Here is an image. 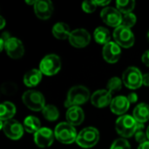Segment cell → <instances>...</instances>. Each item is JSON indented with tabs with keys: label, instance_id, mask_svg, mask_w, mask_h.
<instances>
[{
	"label": "cell",
	"instance_id": "6da1fadb",
	"mask_svg": "<svg viewBox=\"0 0 149 149\" xmlns=\"http://www.w3.org/2000/svg\"><path fill=\"white\" fill-rule=\"evenodd\" d=\"M141 124L142 123H139L133 116L122 115L116 120L115 128L117 133L122 137L130 138L135 134Z\"/></svg>",
	"mask_w": 149,
	"mask_h": 149
},
{
	"label": "cell",
	"instance_id": "7a4b0ae2",
	"mask_svg": "<svg viewBox=\"0 0 149 149\" xmlns=\"http://www.w3.org/2000/svg\"><path fill=\"white\" fill-rule=\"evenodd\" d=\"M90 99V92L84 86H75L72 87L65 101V106L68 108L72 107H79L85 104Z\"/></svg>",
	"mask_w": 149,
	"mask_h": 149
},
{
	"label": "cell",
	"instance_id": "3957f363",
	"mask_svg": "<svg viewBox=\"0 0 149 149\" xmlns=\"http://www.w3.org/2000/svg\"><path fill=\"white\" fill-rule=\"evenodd\" d=\"M56 139L64 144H72L77 140V132L73 126L67 122H61L58 124L54 130Z\"/></svg>",
	"mask_w": 149,
	"mask_h": 149
},
{
	"label": "cell",
	"instance_id": "277c9868",
	"mask_svg": "<svg viewBox=\"0 0 149 149\" xmlns=\"http://www.w3.org/2000/svg\"><path fill=\"white\" fill-rule=\"evenodd\" d=\"M22 100L26 107L32 111H43L45 107V100L44 95L35 90H29L24 93Z\"/></svg>",
	"mask_w": 149,
	"mask_h": 149
},
{
	"label": "cell",
	"instance_id": "5b68a950",
	"mask_svg": "<svg viewBox=\"0 0 149 149\" xmlns=\"http://www.w3.org/2000/svg\"><path fill=\"white\" fill-rule=\"evenodd\" d=\"M100 140V133L97 128L89 127L82 129L78 134L76 142L83 148H90L94 147Z\"/></svg>",
	"mask_w": 149,
	"mask_h": 149
},
{
	"label": "cell",
	"instance_id": "8992f818",
	"mask_svg": "<svg viewBox=\"0 0 149 149\" xmlns=\"http://www.w3.org/2000/svg\"><path fill=\"white\" fill-rule=\"evenodd\" d=\"M122 81L127 88L135 90L143 85V75L138 68L130 66L124 71L122 74Z\"/></svg>",
	"mask_w": 149,
	"mask_h": 149
},
{
	"label": "cell",
	"instance_id": "52a82bcc",
	"mask_svg": "<svg viewBox=\"0 0 149 149\" xmlns=\"http://www.w3.org/2000/svg\"><path fill=\"white\" fill-rule=\"evenodd\" d=\"M61 59L56 54H49L46 55L39 64L40 72L46 76L55 75L61 69Z\"/></svg>",
	"mask_w": 149,
	"mask_h": 149
},
{
	"label": "cell",
	"instance_id": "ba28073f",
	"mask_svg": "<svg viewBox=\"0 0 149 149\" xmlns=\"http://www.w3.org/2000/svg\"><path fill=\"white\" fill-rule=\"evenodd\" d=\"M113 38L116 44L124 48H130L134 44V35L131 29L125 26H119L113 31Z\"/></svg>",
	"mask_w": 149,
	"mask_h": 149
},
{
	"label": "cell",
	"instance_id": "9c48e42d",
	"mask_svg": "<svg viewBox=\"0 0 149 149\" xmlns=\"http://www.w3.org/2000/svg\"><path fill=\"white\" fill-rule=\"evenodd\" d=\"M1 128L4 134L10 140L17 141L24 134V125H21L15 120H10L6 121L1 120Z\"/></svg>",
	"mask_w": 149,
	"mask_h": 149
},
{
	"label": "cell",
	"instance_id": "30bf717a",
	"mask_svg": "<svg viewBox=\"0 0 149 149\" xmlns=\"http://www.w3.org/2000/svg\"><path fill=\"white\" fill-rule=\"evenodd\" d=\"M122 14L113 7H106L100 12L101 19L105 24L112 27H119L122 23Z\"/></svg>",
	"mask_w": 149,
	"mask_h": 149
},
{
	"label": "cell",
	"instance_id": "8fae6325",
	"mask_svg": "<svg viewBox=\"0 0 149 149\" xmlns=\"http://www.w3.org/2000/svg\"><path fill=\"white\" fill-rule=\"evenodd\" d=\"M70 44L76 48H84L91 42V35L85 29L73 30L69 36Z\"/></svg>",
	"mask_w": 149,
	"mask_h": 149
},
{
	"label": "cell",
	"instance_id": "7c38bea8",
	"mask_svg": "<svg viewBox=\"0 0 149 149\" xmlns=\"http://www.w3.org/2000/svg\"><path fill=\"white\" fill-rule=\"evenodd\" d=\"M54 137V132L51 129L47 127H41L36 134H34V142L38 148H49L53 143Z\"/></svg>",
	"mask_w": 149,
	"mask_h": 149
},
{
	"label": "cell",
	"instance_id": "4fadbf2b",
	"mask_svg": "<svg viewBox=\"0 0 149 149\" xmlns=\"http://www.w3.org/2000/svg\"><path fill=\"white\" fill-rule=\"evenodd\" d=\"M4 50L7 55L14 59L20 58L24 56V47L22 41L17 38H10L4 45Z\"/></svg>",
	"mask_w": 149,
	"mask_h": 149
},
{
	"label": "cell",
	"instance_id": "5bb4252c",
	"mask_svg": "<svg viewBox=\"0 0 149 149\" xmlns=\"http://www.w3.org/2000/svg\"><path fill=\"white\" fill-rule=\"evenodd\" d=\"M120 54H121L120 46L115 42H112V41L105 45L102 50V55L104 59L110 64L116 63L120 59Z\"/></svg>",
	"mask_w": 149,
	"mask_h": 149
},
{
	"label": "cell",
	"instance_id": "9a60e30c",
	"mask_svg": "<svg viewBox=\"0 0 149 149\" xmlns=\"http://www.w3.org/2000/svg\"><path fill=\"white\" fill-rule=\"evenodd\" d=\"M33 7L36 16L43 20L50 18L54 10L52 3L49 0H38Z\"/></svg>",
	"mask_w": 149,
	"mask_h": 149
},
{
	"label": "cell",
	"instance_id": "2e32d148",
	"mask_svg": "<svg viewBox=\"0 0 149 149\" xmlns=\"http://www.w3.org/2000/svg\"><path fill=\"white\" fill-rule=\"evenodd\" d=\"M112 93L105 89H100L95 91L91 96V102L92 104L98 108L106 107L108 105L110 106L112 102Z\"/></svg>",
	"mask_w": 149,
	"mask_h": 149
},
{
	"label": "cell",
	"instance_id": "e0dca14e",
	"mask_svg": "<svg viewBox=\"0 0 149 149\" xmlns=\"http://www.w3.org/2000/svg\"><path fill=\"white\" fill-rule=\"evenodd\" d=\"M130 103L127 97L117 96L113 99L110 104V109L114 114L122 115L129 109Z\"/></svg>",
	"mask_w": 149,
	"mask_h": 149
},
{
	"label": "cell",
	"instance_id": "ac0fdd59",
	"mask_svg": "<svg viewBox=\"0 0 149 149\" xmlns=\"http://www.w3.org/2000/svg\"><path fill=\"white\" fill-rule=\"evenodd\" d=\"M67 123L72 126H79L85 120V113L79 107H72L68 108L65 114Z\"/></svg>",
	"mask_w": 149,
	"mask_h": 149
},
{
	"label": "cell",
	"instance_id": "d6986e66",
	"mask_svg": "<svg viewBox=\"0 0 149 149\" xmlns=\"http://www.w3.org/2000/svg\"><path fill=\"white\" fill-rule=\"evenodd\" d=\"M42 72L38 69H31L24 76V83L26 86L34 87L38 86L42 80Z\"/></svg>",
	"mask_w": 149,
	"mask_h": 149
},
{
	"label": "cell",
	"instance_id": "ffe728a7",
	"mask_svg": "<svg viewBox=\"0 0 149 149\" xmlns=\"http://www.w3.org/2000/svg\"><path fill=\"white\" fill-rule=\"evenodd\" d=\"M133 117L139 122L144 124L149 120V105L141 103L137 105L134 110Z\"/></svg>",
	"mask_w": 149,
	"mask_h": 149
},
{
	"label": "cell",
	"instance_id": "44dd1931",
	"mask_svg": "<svg viewBox=\"0 0 149 149\" xmlns=\"http://www.w3.org/2000/svg\"><path fill=\"white\" fill-rule=\"evenodd\" d=\"M70 27L68 24L63 22H58L55 24L52 27V34L58 39H66L69 38L71 34Z\"/></svg>",
	"mask_w": 149,
	"mask_h": 149
},
{
	"label": "cell",
	"instance_id": "7402d4cb",
	"mask_svg": "<svg viewBox=\"0 0 149 149\" xmlns=\"http://www.w3.org/2000/svg\"><path fill=\"white\" fill-rule=\"evenodd\" d=\"M16 113V107L10 101L3 102L0 105V120L6 121L11 120Z\"/></svg>",
	"mask_w": 149,
	"mask_h": 149
},
{
	"label": "cell",
	"instance_id": "603a6c76",
	"mask_svg": "<svg viewBox=\"0 0 149 149\" xmlns=\"http://www.w3.org/2000/svg\"><path fill=\"white\" fill-rule=\"evenodd\" d=\"M24 128L30 134H36L41 128L40 120L35 116H27L24 120Z\"/></svg>",
	"mask_w": 149,
	"mask_h": 149
},
{
	"label": "cell",
	"instance_id": "cb8c5ba5",
	"mask_svg": "<svg viewBox=\"0 0 149 149\" xmlns=\"http://www.w3.org/2000/svg\"><path fill=\"white\" fill-rule=\"evenodd\" d=\"M93 36H94V39L98 44L100 45H107V43L110 42V38H111V35L109 31L102 26L97 27L93 32Z\"/></svg>",
	"mask_w": 149,
	"mask_h": 149
},
{
	"label": "cell",
	"instance_id": "d4e9b609",
	"mask_svg": "<svg viewBox=\"0 0 149 149\" xmlns=\"http://www.w3.org/2000/svg\"><path fill=\"white\" fill-rule=\"evenodd\" d=\"M135 7V1L134 0H118L116 2V9L123 14L131 13Z\"/></svg>",
	"mask_w": 149,
	"mask_h": 149
},
{
	"label": "cell",
	"instance_id": "484cf974",
	"mask_svg": "<svg viewBox=\"0 0 149 149\" xmlns=\"http://www.w3.org/2000/svg\"><path fill=\"white\" fill-rule=\"evenodd\" d=\"M43 116L49 121H55L59 117V112L58 108L53 105H46L42 111Z\"/></svg>",
	"mask_w": 149,
	"mask_h": 149
},
{
	"label": "cell",
	"instance_id": "4316f807",
	"mask_svg": "<svg viewBox=\"0 0 149 149\" xmlns=\"http://www.w3.org/2000/svg\"><path fill=\"white\" fill-rule=\"evenodd\" d=\"M123 81L118 77H113L110 79L107 82V91H109L112 94L118 91H120L122 88Z\"/></svg>",
	"mask_w": 149,
	"mask_h": 149
},
{
	"label": "cell",
	"instance_id": "83f0119b",
	"mask_svg": "<svg viewBox=\"0 0 149 149\" xmlns=\"http://www.w3.org/2000/svg\"><path fill=\"white\" fill-rule=\"evenodd\" d=\"M17 91V86L13 82H4L1 86V93L4 95H13Z\"/></svg>",
	"mask_w": 149,
	"mask_h": 149
},
{
	"label": "cell",
	"instance_id": "f1b7e54d",
	"mask_svg": "<svg viewBox=\"0 0 149 149\" xmlns=\"http://www.w3.org/2000/svg\"><path fill=\"white\" fill-rule=\"evenodd\" d=\"M136 21H137V18L134 13L131 12V13H127V14H123L121 25L130 29L136 24Z\"/></svg>",
	"mask_w": 149,
	"mask_h": 149
},
{
	"label": "cell",
	"instance_id": "f546056e",
	"mask_svg": "<svg viewBox=\"0 0 149 149\" xmlns=\"http://www.w3.org/2000/svg\"><path fill=\"white\" fill-rule=\"evenodd\" d=\"M110 149H131L129 142L123 138L117 139L113 141Z\"/></svg>",
	"mask_w": 149,
	"mask_h": 149
},
{
	"label": "cell",
	"instance_id": "4dcf8cb0",
	"mask_svg": "<svg viewBox=\"0 0 149 149\" xmlns=\"http://www.w3.org/2000/svg\"><path fill=\"white\" fill-rule=\"evenodd\" d=\"M144 129V124H141L140 127L138 128V130L136 131L135 133V139L137 141V142H139L140 144L141 143H144L146 141H148V135H147V133H145L143 131Z\"/></svg>",
	"mask_w": 149,
	"mask_h": 149
},
{
	"label": "cell",
	"instance_id": "1f68e13d",
	"mask_svg": "<svg viewBox=\"0 0 149 149\" xmlns=\"http://www.w3.org/2000/svg\"><path fill=\"white\" fill-rule=\"evenodd\" d=\"M97 6L95 1H86L82 3V10L86 13H93L95 11Z\"/></svg>",
	"mask_w": 149,
	"mask_h": 149
},
{
	"label": "cell",
	"instance_id": "d6a6232c",
	"mask_svg": "<svg viewBox=\"0 0 149 149\" xmlns=\"http://www.w3.org/2000/svg\"><path fill=\"white\" fill-rule=\"evenodd\" d=\"M11 37L10 36V33L5 31V32H3L2 35H1V38H0V51H3L4 49V45L6 44V42Z\"/></svg>",
	"mask_w": 149,
	"mask_h": 149
},
{
	"label": "cell",
	"instance_id": "836d02e7",
	"mask_svg": "<svg viewBox=\"0 0 149 149\" xmlns=\"http://www.w3.org/2000/svg\"><path fill=\"white\" fill-rule=\"evenodd\" d=\"M127 100H128V101H129V103L130 104H134V103H136L137 102V100H138V95L135 93H129L128 94V96L127 97Z\"/></svg>",
	"mask_w": 149,
	"mask_h": 149
},
{
	"label": "cell",
	"instance_id": "e575fe53",
	"mask_svg": "<svg viewBox=\"0 0 149 149\" xmlns=\"http://www.w3.org/2000/svg\"><path fill=\"white\" fill-rule=\"evenodd\" d=\"M142 62L147 65V66H149V50H148L147 52H145L142 55Z\"/></svg>",
	"mask_w": 149,
	"mask_h": 149
},
{
	"label": "cell",
	"instance_id": "d590c367",
	"mask_svg": "<svg viewBox=\"0 0 149 149\" xmlns=\"http://www.w3.org/2000/svg\"><path fill=\"white\" fill-rule=\"evenodd\" d=\"M143 85L146 86H149V73H146L143 75Z\"/></svg>",
	"mask_w": 149,
	"mask_h": 149
},
{
	"label": "cell",
	"instance_id": "8d00e7d4",
	"mask_svg": "<svg viewBox=\"0 0 149 149\" xmlns=\"http://www.w3.org/2000/svg\"><path fill=\"white\" fill-rule=\"evenodd\" d=\"M95 2H96L98 6H107L111 3V1H105V0H103V1H99L98 0V1H95Z\"/></svg>",
	"mask_w": 149,
	"mask_h": 149
},
{
	"label": "cell",
	"instance_id": "74e56055",
	"mask_svg": "<svg viewBox=\"0 0 149 149\" xmlns=\"http://www.w3.org/2000/svg\"><path fill=\"white\" fill-rule=\"evenodd\" d=\"M138 149H149V141L140 144V146L138 147Z\"/></svg>",
	"mask_w": 149,
	"mask_h": 149
},
{
	"label": "cell",
	"instance_id": "f35d334b",
	"mask_svg": "<svg viewBox=\"0 0 149 149\" xmlns=\"http://www.w3.org/2000/svg\"><path fill=\"white\" fill-rule=\"evenodd\" d=\"M0 29H3V27H4V25H5V20H4V18L1 16L0 17Z\"/></svg>",
	"mask_w": 149,
	"mask_h": 149
},
{
	"label": "cell",
	"instance_id": "ab89813d",
	"mask_svg": "<svg viewBox=\"0 0 149 149\" xmlns=\"http://www.w3.org/2000/svg\"><path fill=\"white\" fill-rule=\"evenodd\" d=\"M36 0H33V1H25V3H27V4H29V5H35V3H36Z\"/></svg>",
	"mask_w": 149,
	"mask_h": 149
},
{
	"label": "cell",
	"instance_id": "60d3db41",
	"mask_svg": "<svg viewBox=\"0 0 149 149\" xmlns=\"http://www.w3.org/2000/svg\"><path fill=\"white\" fill-rule=\"evenodd\" d=\"M147 135H148V139L149 141V126L148 127V129H147Z\"/></svg>",
	"mask_w": 149,
	"mask_h": 149
},
{
	"label": "cell",
	"instance_id": "b9f144b4",
	"mask_svg": "<svg viewBox=\"0 0 149 149\" xmlns=\"http://www.w3.org/2000/svg\"><path fill=\"white\" fill-rule=\"evenodd\" d=\"M148 40H149V31H148Z\"/></svg>",
	"mask_w": 149,
	"mask_h": 149
}]
</instances>
